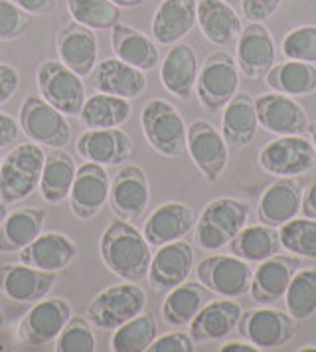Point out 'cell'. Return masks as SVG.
Instances as JSON below:
<instances>
[{
	"mask_svg": "<svg viewBox=\"0 0 316 352\" xmlns=\"http://www.w3.org/2000/svg\"><path fill=\"white\" fill-rule=\"evenodd\" d=\"M196 226V214L184 202H166L160 204L146 218L142 234L153 248L182 240Z\"/></svg>",
	"mask_w": 316,
	"mask_h": 352,
	"instance_id": "4316f807",
	"label": "cell"
},
{
	"mask_svg": "<svg viewBox=\"0 0 316 352\" xmlns=\"http://www.w3.org/2000/svg\"><path fill=\"white\" fill-rule=\"evenodd\" d=\"M18 135H20L18 121L12 119L10 115H6V113H0V151L16 143Z\"/></svg>",
	"mask_w": 316,
	"mask_h": 352,
	"instance_id": "681fc988",
	"label": "cell"
},
{
	"mask_svg": "<svg viewBox=\"0 0 316 352\" xmlns=\"http://www.w3.org/2000/svg\"><path fill=\"white\" fill-rule=\"evenodd\" d=\"M198 24V0H162L153 16L150 32L160 46H174Z\"/></svg>",
	"mask_w": 316,
	"mask_h": 352,
	"instance_id": "484cf974",
	"label": "cell"
},
{
	"mask_svg": "<svg viewBox=\"0 0 316 352\" xmlns=\"http://www.w3.org/2000/svg\"><path fill=\"white\" fill-rule=\"evenodd\" d=\"M36 83L40 96L65 117H78L85 101L83 78L71 72L60 60H46L36 69Z\"/></svg>",
	"mask_w": 316,
	"mask_h": 352,
	"instance_id": "52a82bcc",
	"label": "cell"
},
{
	"mask_svg": "<svg viewBox=\"0 0 316 352\" xmlns=\"http://www.w3.org/2000/svg\"><path fill=\"white\" fill-rule=\"evenodd\" d=\"M71 319V305L62 297L40 299L18 324V338L28 346H46L56 340L67 320Z\"/></svg>",
	"mask_w": 316,
	"mask_h": 352,
	"instance_id": "5bb4252c",
	"label": "cell"
},
{
	"mask_svg": "<svg viewBox=\"0 0 316 352\" xmlns=\"http://www.w3.org/2000/svg\"><path fill=\"white\" fill-rule=\"evenodd\" d=\"M56 281L58 273L40 272L22 261L0 265V293L14 303L34 305L47 297Z\"/></svg>",
	"mask_w": 316,
	"mask_h": 352,
	"instance_id": "ffe728a7",
	"label": "cell"
},
{
	"mask_svg": "<svg viewBox=\"0 0 316 352\" xmlns=\"http://www.w3.org/2000/svg\"><path fill=\"white\" fill-rule=\"evenodd\" d=\"M93 324L87 317H71L63 327L60 336L56 338V351L58 352H93L95 335Z\"/></svg>",
	"mask_w": 316,
	"mask_h": 352,
	"instance_id": "7bdbcfd3",
	"label": "cell"
},
{
	"mask_svg": "<svg viewBox=\"0 0 316 352\" xmlns=\"http://www.w3.org/2000/svg\"><path fill=\"white\" fill-rule=\"evenodd\" d=\"M302 194H304V186L297 176L279 178L277 182L267 186V190L259 198V206H257L259 222L277 230L286 222H291L293 218L299 216Z\"/></svg>",
	"mask_w": 316,
	"mask_h": 352,
	"instance_id": "7402d4cb",
	"label": "cell"
},
{
	"mask_svg": "<svg viewBox=\"0 0 316 352\" xmlns=\"http://www.w3.org/2000/svg\"><path fill=\"white\" fill-rule=\"evenodd\" d=\"M4 322H6V319H4V313L0 311V331H2V327H4Z\"/></svg>",
	"mask_w": 316,
	"mask_h": 352,
	"instance_id": "680465c9",
	"label": "cell"
},
{
	"mask_svg": "<svg viewBox=\"0 0 316 352\" xmlns=\"http://www.w3.org/2000/svg\"><path fill=\"white\" fill-rule=\"evenodd\" d=\"M286 313L297 320L311 319L316 313V267H300L284 293Z\"/></svg>",
	"mask_w": 316,
	"mask_h": 352,
	"instance_id": "ab89813d",
	"label": "cell"
},
{
	"mask_svg": "<svg viewBox=\"0 0 316 352\" xmlns=\"http://www.w3.org/2000/svg\"><path fill=\"white\" fill-rule=\"evenodd\" d=\"M142 135L160 157L174 159L186 153L188 127L180 111L166 99H150L141 113Z\"/></svg>",
	"mask_w": 316,
	"mask_h": 352,
	"instance_id": "277c9868",
	"label": "cell"
},
{
	"mask_svg": "<svg viewBox=\"0 0 316 352\" xmlns=\"http://www.w3.org/2000/svg\"><path fill=\"white\" fill-rule=\"evenodd\" d=\"M216 293H212L200 281H184L170 291H166V299L162 301V319L170 327H186L200 313L205 303H210Z\"/></svg>",
	"mask_w": 316,
	"mask_h": 352,
	"instance_id": "1f68e13d",
	"label": "cell"
},
{
	"mask_svg": "<svg viewBox=\"0 0 316 352\" xmlns=\"http://www.w3.org/2000/svg\"><path fill=\"white\" fill-rule=\"evenodd\" d=\"M131 113V99L95 91L85 97L78 117L85 129H113L125 125Z\"/></svg>",
	"mask_w": 316,
	"mask_h": 352,
	"instance_id": "d590c367",
	"label": "cell"
},
{
	"mask_svg": "<svg viewBox=\"0 0 316 352\" xmlns=\"http://www.w3.org/2000/svg\"><path fill=\"white\" fill-rule=\"evenodd\" d=\"M113 4H117L119 8H137L144 4V0H111Z\"/></svg>",
	"mask_w": 316,
	"mask_h": 352,
	"instance_id": "db71d44e",
	"label": "cell"
},
{
	"mask_svg": "<svg viewBox=\"0 0 316 352\" xmlns=\"http://www.w3.org/2000/svg\"><path fill=\"white\" fill-rule=\"evenodd\" d=\"M198 26L216 46H229L243 32L241 18L225 0H198Z\"/></svg>",
	"mask_w": 316,
	"mask_h": 352,
	"instance_id": "f546056e",
	"label": "cell"
},
{
	"mask_svg": "<svg viewBox=\"0 0 316 352\" xmlns=\"http://www.w3.org/2000/svg\"><path fill=\"white\" fill-rule=\"evenodd\" d=\"M146 309V293L135 281L103 289L85 309L87 320L99 331H115Z\"/></svg>",
	"mask_w": 316,
	"mask_h": 352,
	"instance_id": "5b68a950",
	"label": "cell"
},
{
	"mask_svg": "<svg viewBox=\"0 0 316 352\" xmlns=\"http://www.w3.org/2000/svg\"><path fill=\"white\" fill-rule=\"evenodd\" d=\"M158 336V320L155 313L142 311L135 319L126 320L111 336L113 352H146Z\"/></svg>",
	"mask_w": 316,
	"mask_h": 352,
	"instance_id": "f35d334b",
	"label": "cell"
},
{
	"mask_svg": "<svg viewBox=\"0 0 316 352\" xmlns=\"http://www.w3.org/2000/svg\"><path fill=\"white\" fill-rule=\"evenodd\" d=\"M300 352H308V351H316V346H300Z\"/></svg>",
	"mask_w": 316,
	"mask_h": 352,
	"instance_id": "6f0895ef",
	"label": "cell"
},
{
	"mask_svg": "<svg viewBox=\"0 0 316 352\" xmlns=\"http://www.w3.org/2000/svg\"><path fill=\"white\" fill-rule=\"evenodd\" d=\"M67 10L74 22L91 30H111L121 22V8L111 0H67Z\"/></svg>",
	"mask_w": 316,
	"mask_h": 352,
	"instance_id": "60d3db41",
	"label": "cell"
},
{
	"mask_svg": "<svg viewBox=\"0 0 316 352\" xmlns=\"http://www.w3.org/2000/svg\"><path fill=\"white\" fill-rule=\"evenodd\" d=\"M281 52L286 60L316 64V26L306 24L286 32L281 42Z\"/></svg>",
	"mask_w": 316,
	"mask_h": 352,
	"instance_id": "ee69618b",
	"label": "cell"
},
{
	"mask_svg": "<svg viewBox=\"0 0 316 352\" xmlns=\"http://www.w3.org/2000/svg\"><path fill=\"white\" fill-rule=\"evenodd\" d=\"M243 309L241 305L227 299V297H214L210 303H205L200 313L190 322V336L194 342H210L220 340L229 335L239 322Z\"/></svg>",
	"mask_w": 316,
	"mask_h": 352,
	"instance_id": "f1b7e54d",
	"label": "cell"
},
{
	"mask_svg": "<svg viewBox=\"0 0 316 352\" xmlns=\"http://www.w3.org/2000/svg\"><path fill=\"white\" fill-rule=\"evenodd\" d=\"M32 14L12 0H0V42H14L30 30Z\"/></svg>",
	"mask_w": 316,
	"mask_h": 352,
	"instance_id": "f6af8a7d",
	"label": "cell"
},
{
	"mask_svg": "<svg viewBox=\"0 0 316 352\" xmlns=\"http://www.w3.org/2000/svg\"><path fill=\"white\" fill-rule=\"evenodd\" d=\"M255 109L259 127L269 133L281 135H304L308 133V117L306 111L295 101V97L284 96L279 91L263 94L255 99Z\"/></svg>",
	"mask_w": 316,
	"mask_h": 352,
	"instance_id": "e0dca14e",
	"label": "cell"
},
{
	"mask_svg": "<svg viewBox=\"0 0 316 352\" xmlns=\"http://www.w3.org/2000/svg\"><path fill=\"white\" fill-rule=\"evenodd\" d=\"M56 50L60 62L65 64L71 72H76L81 78L91 76L95 65L99 62V48H97V36L95 30L69 22L63 24L56 34Z\"/></svg>",
	"mask_w": 316,
	"mask_h": 352,
	"instance_id": "44dd1931",
	"label": "cell"
},
{
	"mask_svg": "<svg viewBox=\"0 0 316 352\" xmlns=\"http://www.w3.org/2000/svg\"><path fill=\"white\" fill-rule=\"evenodd\" d=\"M198 56L186 42H178L166 52L160 64V81L170 96L182 101H190L196 91L198 81Z\"/></svg>",
	"mask_w": 316,
	"mask_h": 352,
	"instance_id": "d4e9b609",
	"label": "cell"
},
{
	"mask_svg": "<svg viewBox=\"0 0 316 352\" xmlns=\"http://www.w3.org/2000/svg\"><path fill=\"white\" fill-rule=\"evenodd\" d=\"M249 222V206L237 198H216L205 204L196 220V243L204 252H218Z\"/></svg>",
	"mask_w": 316,
	"mask_h": 352,
	"instance_id": "3957f363",
	"label": "cell"
},
{
	"mask_svg": "<svg viewBox=\"0 0 316 352\" xmlns=\"http://www.w3.org/2000/svg\"><path fill=\"white\" fill-rule=\"evenodd\" d=\"M198 281L218 297L239 299L251 289L253 270L245 259L237 256H210L204 257L196 267Z\"/></svg>",
	"mask_w": 316,
	"mask_h": 352,
	"instance_id": "8fae6325",
	"label": "cell"
},
{
	"mask_svg": "<svg viewBox=\"0 0 316 352\" xmlns=\"http://www.w3.org/2000/svg\"><path fill=\"white\" fill-rule=\"evenodd\" d=\"M316 151L302 135H281L269 141L259 153V166L273 176L291 178L315 168Z\"/></svg>",
	"mask_w": 316,
	"mask_h": 352,
	"instance_id": "9c48e42d",
	"label": "cell"
},
{
	"mask_svg": "<svg viewBox=\"0 0 316 352\" xmlns=\"http://www.w3.org/2000/svg\"><path fill=\"white\" fill-rule=\"evenodd\" d=\"M146 83L148 81L144 72L121 62L119 58H107L103 62H97L91 72V85L95 91L125 99L141 97L146 89Z\"/></svg>",
	"mask_w": 316,
	"mask_h": 352,
	"instance_id": "83f0119b",
	"label": "cell"
},
{
	"mask_svg": "<svg viewBox=\"0 0 316 352\" xmlns=\"http://www.w3.org/2000/svg\"><path fill=\"white\" fill-rule=\"evenodd\" d=\"M300 212L306 216V218H315L316 220V178L308 184V188L302 194V206Z\"/></svg>",
	"mask_w": 316,
	"mask_h": 352,
	"instance_id": "816d5d0a",
	"label": "cell"
},
{
	"mask_svg": "<svg viewBox=\"0 0 316 352\" xmlns=\"http://www.w3.org/2000/svg\"><path fill=\"white\" fill-rule=\"evenodd\" d=\"M239 89V67L227 52H216L205 58L198 72L196 96L205 111L216 113L236 97Z\"/></svg>",
	"mask_w": 316,
	"mask_h": 352,
	"instance_id": "8992f818",
	"label": "cell"
},
{
	"mask_svg": "<svg viewBox=\"0 0 316 352\" xmlns=\"http://www.w3.org/2000/svg\"><path fill=\"white\" fill-rule=\"evenodd\" d=\"M300 270V261L297 256H277L269 257L259 263V267L253 272L251 295L253 301L263 305L277 303L284 299V293L291 285V279Z\"/></svg>",
	"mask_w": 316,
	"mask_h": 352,
	"instance_id": "603a6c76",
	"label": "cell"
},
{
	"mask_svg": "<svg viewBox=\"0 0 316 352\" xmlns=\"http://www.w3.org/2000/svg\"><path fill=\"white\" fill-rule=\"evenodd\" d=\"M46 153L40 144H16L2 159L0 166V200L16 204L38 190L44 170Z\"/></svg>",
	"mask_w": 316,
	"mask_h": 352,
	"instance_id": "7a4b0ae2",
	"label": "cell"
},
{
	"mask_svg": "<svg viewBox=\"0 0 316 352\" xmlns=\"http://www.w3.org/2000/svg\"><path fill=\"white\" fill-rule=\"evenodd\" d=\"M79 157L103 166H119L133 157L135 144L121 127L85 129L78 137Z\"/></svg>",
	"mask_w": 316,
	"mask_h": 352,
	"instance_id": "d6986e66",
	"label": "cell"
},
{
	"mask_svg": "<svg viewBox=\"0 0 316 352\" xmlns=\"http://www.w3.org/2000/svg\"><path fill=\"white\" fill-rule=\"evenodd\" d=\"M99 252L105 267L123 281L139 283L148 277L153 245L131 222L119 218L111 222L101 236Z\"/></svg>",
	"mask_w": 316,
	"mask_h": 352,
	"instance_id": "6da1fadb",
	"label": "cell"
},
{
	"mask_svg": "<svg viewBox=\"0 0 316 352\" xmlns=\"http://www.w3.org/2000/svg\"><path fill=\"white\" fill-rule=\"evenodd\" d=\"M194 346H196V342L190 336V333L174 331L168 335L157 336L148 352H192L196 351Z\"/></svg>",
	"mask_w": 316,
	"mask_h": 352,
	"instance_id": "bcb514c9",
	"label": "cell"
},
{
	"mask_svg": "<svg viewBox=\"0 0 316 352\" xmlns=\"http://www.w3.org/2000/svg\"><path fill=\"white\" fill-rule=\"evenodd\" d=\"M259 349L251 344L249 340H229L225 344H221L220 352H257Z\"/></svg>",
	"mask_w": 316,
	"mask_h": 352,
	"instance_id": "f5cc1de1",
	"label": "cell"
},
{
	"mask_svg": "<svg viewBox=\"0 0 316 352\" xmlns=\"http://www.w3.org/2000/svg\"><path fill=\"white\" fill-rule=\"evenodd\" d=\"M265 81L273 91L284 96H311L316 94V65L297 60H284L269 69Z\"/></svg>",
	"mask_w": 316,
	"mask_h": 352,
	"instance_id": "74e56055",
	"label": "cell"
},
{
	"mask_svg": "<svg viewBox=\"0 0 316 352\" xmlns=\"http://www.w3.org/2000/svg\"><path fill=\"white\" fill-rule=\"evenodd\" d=\"M78 173L76 160L63 148H49L44 160V170L40 178L38 190L47 204H60L63 202L74 184V178Z\"/></svg>",
	"mask_w": 316,
	"mask_h": 352,
	"instance_id": "e575fe53",
	"label": "cell"
},
{
	"mask_svg": "<svg viewBox=\"0 0 316 352\" xmlns=\"http://www.w3.org/2000/svg\"><path fill=\"white\" fill-rule=\"evenodd\" d=\"M241 2V12L249 22H265L273 16L283 0H239Z\"/></svg>",
	"mask_w": 316,
	"mask_h": 352,
	"instance_id": "7dc6e473",
	"label": "cell"
},
{
	"mask_svg": "<svg viewBox=\"0 0 316 352\" xmlns=\"http://www.w3.org/2000/svg\"><path fill=\"white\" fill-rule=\"evenodd\" d=\"M281 248L289 254L316 259V220L315 218H293L279 228Z\"/></svg>",
	"mask_w": 316,
	"mask_h": 352,
	"instance_id": "b9f144b4",
	"label": "cell"
},
{
	"mask_svg": "<svg viewBox=\"0 0 316 352\" xmlns=\"http://www.w3.org/2000/svg\"><path fill=\"white\" fill-rule=\"evenodd\" d=\"M0 166H2V155H0Z\"/></svg>",
	"mask_w": 316,
	"mask_h": 352,
	"instance_id": "94428289",
	"label": "cell"
},
{
	"mask_svg": "<svg viewBox=\"0 0 316 352\" xmlns=\"http://www.w3.org/2000/svg\"><path fill=\"white\" fill-rule=\"evenodd\" d=\"M44 208H20L8 212L0 226V254H18L36 240L46 224Z\"/></svg>",
	"mask_w": 316,
	"mask_h": 352,
	"instance_id": "836d02e7",
	"label": "cell"
},
{
	"mask_svg": "<svg viewBox=\"0 0 316 352\" xmlns=\"http://www.w3.org/2000/svg\"><path fill=\"white\" fill-rule=\"evenodd\" d=\"M229 252L245 259L247 263H261L281 252L279 230L265 224L245 226L234 240L229 241Z\"/></svg>",
	"mask_w": 316,
	"mask_h": 352,
	"instance_id": "8d00e7d4",
	"label": "cell"
},
{
	"mask_svg": "<svg viewBox=\"0 0 316 352\" xmlns=\"http://www.w3.org/2000/svg\"><path fill=\"white\" fill-rule=\"evenodd\" d=\"M20 87V74L14 65L0 64V107L16 96Z\"/></svg>",
	"mask_w": 316,
	"mask_h": 352,
	"instance_id": "c3c4849f",
	"label": "cell"
},
{
	"mask_svg": "<svg viewBox=\"0 0 316 352\" xmlns=\"http://www.w3.org/2000/svg\"><path fill=\"white\" fill-rule=\"evenodd\" d=\"M111 178L107 166L85 160L76 173L69 190V208L78 220H93L109 200Z\"/></svg>",
	"mask_w": 316,
	"mask_h": 352,
	"instance_id": "9a60e30c",
	"label": "cell"
},
{
	"mask_svg": "<svg viewBox=\"0 0 316 352\" xmlns=\"http://www.w3.org/2000/svg\"><path fill=\"white\" fill-rule=\"evenodd\" d=\"M186 151L207 182H218L229 164V144L221 131L207 121H194L188 125Z\"/></svg>",
	"mask_w": 316,
	"mask_h": 352,
	"instance_id": "4fadbf2b",
	"label": "cell"
},
{
	"mask_svg": "<svg viewBox=\"0 0 316 352\" xmlns=\"http://www.w3.org/2000/svg\"><path fill=\"white\" fill-rule=\"evenodd\" d=\"M259 131L255 99L249 94H239L225 105L221 117V135L232 148H245L253 143Z\"/></svg>",
	"mask_w": 316,
	"mask_h": 352,
	"instance_id": "d6a6232c",
	"label": "cell"
},
{
	"mask_svg": "<svg viewBox=\"0 0 316 352\" xmlns=\"http://www.w3.org/2000/svg\"><path fill=\"white\" fill-rule=\"evenodd\" d=\"M12 2L32 16L49 14L58 8V0H12Z\"/></svg>",
	"mask_w": 316,
	"mask_h": 352,
	"instance_id": "f907efd6",
	"label": "cell"
},
{
	"mask_svg": "<svg viewBox=\"0 0 316 352\" xmlns=\"http://www.w3.org/2000/svg\"><path fill=\"white\" fill-rule=\"evenodd\" d=\"M277 62L275 40L263 22H249L237 38L236 64L249 80H263Z\"/></svg>",
	"mask_w": 316,
	"mask_h": 352,
	"instance_id": "2e32d148",
	"label": "cell"
},
{
	"mask_svg": "<svg viewBox=\"0 0 316 352\" xmlns=\"http://www.w3.org/2000/svg\"><path fill=\"white\" fill-rule=\"evenodd\" d=\"M111 48L115 58L141 72H150L160 64L157 42L141 30L121 22L111 28Z\"/></svg>",
	"mask_w": 316,
	"mask_h": 352,
	"instance_id": "4dcf8cb0",
	"label": "cell"
},
{
	"mask_svg": "<svg viewBox=\"0 0 316 352\" xmlns=\"http://www.w3.org/2000/svg\"><path fill=\"white\" fill-rule=\"evenodd\" d=\"M225 2H229V4H234V2H237V0H225Z\"/></svg>",
	"mask_w": 316,
	"mask_h": 352,
	"instance_id": "91938a15",
	"label": "cell"
},
{
	"mask_svg": "<svg viewBox=\"0 0 316 352\" xmlns=\"http://www.w3.org/2000/svg\"><path fill=\"white\" fill-rule=\"evenodd\" d=\"M239 335L259 351L281 349L297 335V319L277 309H249L241 313L237 322Z\"/></svg>",
	"mask_w": 316,
	"mask_h": 352,
	"instance_id": "30bf717a",
	"label": "cell"
},
{
	"mask_svg": "<svg viewBox=\"0 0 316 352\" xmlns=\"http://www.w3.org/2000/svg\"><path fill=\"white\" fill-rule=\"evenodd\" d=\"M150 204L148 176L139 164H125L111 180L109 206L119 220L139 222Z\"/></svg>",
	"mask_w": 316,
	"mask_h": 352,
	"instance_id": "7c38bea8",
	"label": "cell"
},
{
	"mask_svg": "<svg viewBox=\"0 0 316 352\" xmlns=\"http://www.w3.org/2000/svg\"><path fill=\"white\" fill-rule=\"evenodd\" d=\"M20 131L32 143L47 148H63L71 141V127L62 111L42 96H28L20 107Z\"/></svg>",
	"mask_w": 316,
	"mask_h": 352,
	"instance_id": "ba28073f",
	"label": "cell"
},
{
	"mask_svg": "<svg viewBox=\"0 0 316 352\" xmlns=\"http://www.w3.org/2000/svg\"><path fill=\"white\" fill-rule=\"evenodd\" d=\"M308 135H311V143H313V146H315L316 151V121L308 125Z\"/></svg>",
	"mask_w": 316,
	"mask_h": 352,
	"instance_id": "9f6ffc18",
	"label": "cell"
},
{
	"mask_svg": "<svg viewBox=\"0 0 316 352\" xmlns=\"http://www.w3.org/2000/svg\"><path fill=\"white\" fill-rule=\"evenodd\" d=\"M192 270H194V248L190 241L182 238L160 245L157 254H153L146 279L155 291L166 293L176 285L184 283Z\"/></svg>",
	"mask_w": 316,
	"mask_h": 352,
	"instance_id": "ac0fdd59",
	"label": "cell"
},
{
	"mask_svg": "<svg viewBox=\"0 0 316 352\" xmlns=\"http://www.w3.org/2000/svg\"><path fill=\"white\" fill-rule=\"evenodd\" d=\"M6 216H8V204L0 200V226H2V222H4V218H6Z\"/></svg>",
	"mask_w": 316,
	"mask_h": 352,
	"instance_id": "11a10c76",
	"label": "cell"
},
{
	"mask_svg": "<svg viewBox=\"0 0 316 352\" xmlns=\"http://www.w3.org/2000/svg\"><path fill=\"white\" fill-rule=\"evenodd\" d=\"M20 261L40 272L60 273L67 270L78 256V245L60 232H42L36 240L18 252Z\"/></svg>",
	"mask_w": 316,
	"mask_h": 352,
	"instance_id": "cb8c5ba5",
	"label": "cell"
}]
</instances>
